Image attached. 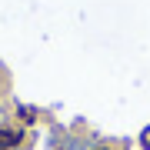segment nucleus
<instances>
[{"label":"nucleus","instance_id":"obj_1","mask_svg":"<svg viewBox=\"0 0 150 150\" xmlns=\"http://www.w3.org/2000/svg\"><path fill=\"white\" fill-rule=\"evenodd\" d=\"M10 144H17V130H4L0 127V150H10Z\"/></svg>","mask_w":150,"mask_h":150},{"label":"nucleus","instance_id":"obj_2","mask_svg":"<svg viewBox=\"0 0 150 150\" xmlns=\"http://www.w3.org/2000/svg\"><path fill=\"white\" fill-rule=\"evenodd\" d=\"M140 140H144V144H147V147H150V130H147V134H144V137H140Z\"/></svg>","mask_w":150,"mask_h":150},{"label":"nucleus","instance_id":"obj_3","mask_svg":"<svg viewBox=\"0 0 150 150\" xmlns=\"http://www.w3.org/2000/svg\"><path fill=\"white\" fill-rule=\"evenodd\" d=\"M100 150H107V147H100Z\"/></svg>","mask_w":150,"mask_h":150}]
</instances>
